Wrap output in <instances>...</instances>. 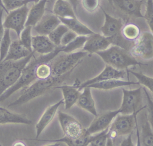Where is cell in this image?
I'll list each match as a JSON object with an SVG mask.
<instances>
[{
    "label": "cell",
    "instance_id": "cell-1",
    "mask_svg": "<svg viewBox=\"0 0 153 146\" xmlns=\"http://www.w3.org/2000/svg\"><path fill=\"white\" fill-rule=\"evenodd\" d=\"M60 52V46H56L54 51L48 54L41 55L38 58H35L33 56V58L32 59V57L23 69L21 75L16 82L0 96V102H4L17 90L28 87L36 79L35 75V70L36 65L39 63L48 62L56 57Z\"/></svg>",
    "mask_w": 153,
    "mask_h": 146
},
{
    "label": "cell",
    "instance_id": "cell-38",
    "mask_svg": "<svg viewBox=\"0 0 153 146\" xmlns=\"http://www.w3.org/2000/svg\"><path fill=\"white\" fill-rule=\"evenodd\" d=\"M144 18L149 26L151 32H152L153 25V2L152 0H146V10L145 14L143 15Z\"/></svg>",
    "mask_w": 153,
    "mask_h": 146
},
{
    "label": "cell",
    "instance_id": "cell-16",
    "mask_svg": "<svg viewBox=\"0 0 153 146\" xmlns=\"http://www.w3.org/2000/svg\"><path fill=\"white\" fill-rule=\"evenodd\" d=\"M61 22L54 14H44L41 20L34 26V31L39 35H48Z\"/></svg>",
    "mask_w": 153,
    "mask_h": 146
},
{
    "label": "cell",
    "instance_id": "cell-37",
    "mask_svg": "<svg viewBox=\"0 0 153 146\" xmlns=\"http://www.w3.org/2000/svg\"><path fill=\"white\" fill-rule=\"evenodd\" d=\"M137 80L139 84H142L146 87L149 91L152 93L153 91V79L151 77L146 76L141 73L135 72L133 71H129Z\"/></svg>",
    "mask_w": 153,
    "mask_h": 146
},
{
    "label": "cell",
    "instance_id": "cell-10",
    "mask_svg": "<svg viewBox=\"0 0 153 146\" xmlns=\"http://www.w3.org/2000/svg\"><path fill=\"white\" fill-rule=\"evenodd\" d=\"M140 111L130 114H118L113 120L109 129L114 130L117 136H123L132 132L136 124V115Z\"/></svg>",
    "mask_w": 153,
    "mask_h": 146
},
{
    "label": "cell",
    "instance_id": "cell-14",
    "mask_svg": "<svg viewBox=\"0 0 153 146\" xmlns=\"http://www.w3.org/2000/svg\"><path fill=\"white\" fill-rule=\"evenodd\" d=\"M125 75L126 71H124V70H118L109 65L106 64L105 68L100 74L94 78L88 79L79 84L76 88L79 91H81L85 87L95 82L111 79H123L124 78Z\"/></svg>",
    "mask_w": 153,
    "mask_h": 146
},
{
    "label": "cell",
    "instance_id": "cell-4",
    "mask_svg": "<svg viewBox=\"0 0 153 146\" xmlns=\"http://www.w3.org/2000/svg\"><path fill=\"white\" fill-rule=\"evenodd\" d=\"M95 53L98 55L106 64L118 70H125L132 65H143L126 49L117 45L109 46L107 49Z\"/></svg>",
    "mask_w": 153,
    "mask_h": 146
},
{
    "label": "cell",
    "instance_id": "cell-12",
    "mask_svg": "<svg viewBox=\"0 0 153 146\" xmlns=\"http://www.w3.org/2000/svg\"><path fill=\"white\" fill-rule=\"evenodd\" d=\"M118 114H120V109L108 111L99 115H97L86 129L87 132L90 135H93L105 130L110 126L114 118Z\"/></svg>",
    "mask_w": 153,
    "mask_h": 146
},
{
    "label": "cell",
    "instance_id": "cell-43",
    "mask_svg": "<svg viewBox=\"0 0 153 146\" xmlns=\"http://www.w3.org/2000/svg\"><path fill=\"white\" fill-rule=\"evenodd\" d=\"M131 135H132V132L128 134V137L126 139H124L122 142L121 143L120 145L121 146H133L134 144H133L132 139H131Z\"/></svg>",
    "mask_w": 153,
    "mask_h": 146
},
{
    "label": "cell",
    "instance_id": "cell-27",
    "mask_svg": "<svg viewBox=\"0 0 153 146\" xmlns=\"http://www.w3.org/2000/svg\"><path fill=\"white\" fill-rule=\"evenodd\" d=\"M90 135H90L86 130L84 134L78 138L73 139V138H71L65 136L62 138L58 139L45 140V141L47 142H64L67 145H69V146H87V145H88Z\"/></svg>",
    "mask_w": 153,
    "mask_h": 146
},
{
    "label": "cell",
    "instance_id": "cell-22",
    "mask_svg": "<svg viewBox=\"0 0 153 146\" xmlns=\"http://www.w3.org/2000/svg\"><path fill=\"white\" fill-rule=\"evenodd\" d=\"M61 23L66 25L69 29L74 31L79 35H88L94 32L87 26L81 23L75 17H59Z\"/></svg>",
    "mask_w": 153,
    "mask_h": 146
},
{
    "label": "cell",
    "instance_id": "cell-6",
    "mask_svg": "<svg viewBox=\"0 0 153 146\" xmlns=\"http://www.w3.org/2000/svg\"><path fill=\"white\" fill-rule=\"evenodd\" d=\"M123 90V100L120 108V114H130L137 111H140L146 106L142 107V98L141 87L134 90Z\"/></svg>",
    "mask_w": 153,
    "mask_h": 146
},
{
    "label": "cell",
    "instance_id": "cell-49",
    "mask_svg": "<svg viewBox=\"0 0 153 146\" xmlns=\"http://www.w3.org/2000/svg\"><path fill=\"white\" fill-rule=\"evenodd\" d=\"M0 1H1V0H0Z\"/></svg>",
    "mask_w": 153,
    "mask_h": 146
},
{
    "label": "cell",
    "instance_id": "cell-42",
    "mask_svg": "<svg viewBox=\"0 0 153 146\" xmlns=\"http://www.w3.org/2000/svg\"><path fill=\"white\" fill-rule=\"evenodd\" d=\"M144 90V91L146 95V97H147V100H148V110L149 111V115H150V120H152V100L150 98V97L149 96V94H148V92L147 91L145 90V88H143Z\"/></svg>",
    "mask_w": 153,
    "mask_h": 146
},
{
    "label": "cell",
    "instance_id": "cell-46",
    "mask_svg": "<svg viewBox=\"0 0 153 146\" xmlns=\"http://www.w3.org/2000/svg\"><path fill=\"white\" fill-rule=\"evenodd\" d=\"M0 5H1V7L4 8V10H5V8H4V7L3 4H2V1H0Z\"/></svg>",
    "mask_w": 153,
    "mask_h": 146
},
{
    "label": "cell",
    "instance_id": "cell-17",
    "mask_svg": "<svg viewBox=\"0 0 153 146\" xmlns=\"http://www.w3.org/2000/svg\"><path fill=\"white\" fill-rule=\"evenodd\" d=\"M63 100L62 99L56 103L54 105H52L48 106L44 112L42 116L41 117L35 126L36 129V138H38L40 134L42 132L44 129L49 124V123L53 120L54 118L59 107L63 104Z\"/></svg>",
    "mask_w": 153,
    "mask_h": 146
},
{
    "label": "cell",
    "instance_id": "cell-32",
    "mask_svg": "<svg viewBox=\"0 0 153 146\" xmlns=\"http://www.w3.org/2000/svg\"><path fill=\"white\" fill-rule=\"evenodd\" d=\"M35 75L36 79H45L52 75L51 65L48 62L38 64L35 70Z\"/></svg>",
    "mask_w": 153,
    "mask_h": 146
},
{
    "label": "cell",
    "instance_id": "cell-44",
    "mask_svg": "<svg viewBox=\"0 0 153 146\" xmlns=\"http://www.w3.org/2000/svg\"><path fill=\"white\" fill-rule=\"evenodd\" d=\"M66 1H69L71 4L74 11H76L77 5H78V3H79L78 0H66Z\"/></svg>",
    "mask_w": 153,
    "mask_h": 146
},
{
    "label": "cell",
    "instance_id": "cell-8",
    "mask_svg": "<svg viewBox=\"0 0 153 146\" xmlns=\"http://www.w3.org/2000/svg\"><path fill=\"white\" fill-rule=\"evenodd\" d=\"M29 10V9L26 4L20 8L10 11L3 23L4 28L13 29L19 37L22 31L25 27Z\"/></svg>",
    "mask_w": 153,
    "mask_h": 146
},
{
    "label": "cell",
    "instance_id": "cell-7",
    "mask_svg": "<svg viewBox=\"0 0 153 146\" xmlns=\"http://www.w3.org/2000/svg\"><path fill=\"white\" fill-rule=\"evenodd\" d=\"M130 53L134 57H140L143 59H151L153 57V35L152 32H144L140 34L134 41Z\"/></svg>",
    "mask_w": 153,
    "mask_h": 146
},
{
    "label": "cell",
    "instance_id": "cell-5",
    "mask_svg": "<svg viewBox=\"0 0 153 146\" xmlns=\"http://www.w3.org/2000/svg\"><path fill=\"white\" fill-rule=\"evenodd\" d=\"M87 53L86 51L80 50L60 56L51 65L52 75L60 76L74 69Z\"/></svg>",
    "mask_w": 153,
    "mask_h": 146
},
{
    "label": "cell",
    "instance_id": "cell-2",
    "mask_svg": "<svg viewBox=\"0 0 153 146\" xmlns=\"http://www.w3.org/2000/svg\"><path fill=\"white\" fill-rule=\"evenodd\" d=\"M73 70L74 69H72L68 72L60 76L51 75L45 79H38L37 81L33 83L31 85L27 87L20 96L9 104L8 108L22 105L33 99L44 94L51 88H55L59 84L62 83L65 80L68 79L72 73Z\"/></svg>",
    "mask_w": 153,
    "mask_h": 146
},
{
    "label": "cell",
    "instance_id": "cell-3",
    "mask_svg": "<svg viewBox=\"0 0 153 146\" xmlns=\"http://www.w3.org/2000/svg\"><path fill=\"white\" fill-rule=\"evenodd\" d=\"M33 56V51L27 56L17 61H0V96L16 82L23 69Z\"/></svg>",
    "mask_w": 153,
    "mask_h": 146
},
{
    "label": "cell",
    "instance_id": "cell-25",
    "mask_svg": "<svg viewBox=\"0 0 153 146\" xmlns=\"http://www.w3.org/2000/svg\"><path fill=\"white\" fill-rule=\"evenodd\" d=\"M131 84L139 85L137 82H133L130 81H123L120 79H111L106 81H102L97 82H95L91 84H90L86 87L90 88L100 89V90H111L118 87H121L124 86H128Z\"/></svg>",
    "mask_w": 153,
    "mask_h": 146
},
{
    "label": "cell",
    "instance_id": "cell-31",
    "mask_svg": "<svg viewBox=\"0 0 153 146\" xmlns=\"http://www.w3.org/2000/svg\"><path fill=\"white\" fill-rule=\"evenodd\" d=\"M69 30L64 24H59L48 35V37L56 46L60 45V40L63 34Z\"/></svg>",
    "mask_w": 153,
    "mask_h": 146
},
{
    "label": "cell",
    "instance_id": "cell-26",
    "mask_svg": "<svg viewBox=\"0 0 153 146\" xmlns=\"http://www.w3.org/2000/svg\"><path fill=\"white\" fill-rule=\"evenodd\" d=\"M53 12L58 17H76L72 5L66 0H57L54 5Z\"/></svg>",
    "mask_w": 153,
    "mask_h": 146
},
{
    "label": "cell",
    "instance_id": "cell-18",
    "mask_svg": "<svg viewBox=\"0 0 153 146\" xmlns=\"http://www.w3.org/2000/svg\"><path fill=\"white\" fill-rule=\"evenodd\" d=\"M56 46L47 35H38L32 37V49L34 52L46 55L54 50Z\"/></svg>",
    "mask_w": 153,
    "mask_h": 146
},
{
    "label": "cell",
    "instance_id": "cell-13",
    "mask_svg": "<svg viewBox=\"0 0 153 146\" xmlns=\"http://www.w3.org/2000/svg\"><path fill=\"white\" fill-rule=\"evenodd\" d=\"M142 2V0H112V6L117 10L136 18L143 17L141 12Z\"/></svg>",
    "mask_w": 153,
    "mask_h": 146
},
{
    "label": "cell",
    "instance_id": "cell-36",
    "mask_svg": "<svg viewBox=\"0 0 153 146\" xmlns=\"http://www.w3.org/2000/svg\"><path fill=\"white\" fill-rule=\"evenodd\" d=\"M1 1L7 13L8 11L20 8L29 2H34V0H1Z\"/></svg>",
    "mask_w": 153,
    "mask_h": 146
},
{
    "label": "cell",
    "instance_id": "cell-33",
    "mask_svg": "<svg viewBox=\"0 0 153 146\" xmlns=\"http://www.w3.org/2000/svg\"><path fill=\"white\" fill-rule=\"evenodd\" d=\"M109 127L105 129V130L98 132V133L95 135H91L90 136L88 145H91V146L106 145Z\"/></svg>",
    "mask_w": 153,
    "mask_h": 146
},
{
    "label": "cell",
    "instance_id": "cell-15",
    "mask_svg": "<svg viewBox=\"0 0 153 146\" xmlns=\"http://www.w3.org/2000/svg\"><path fill=\"white\" fill-rule=\"evenodd\" d=\"M102 9L105 15V22L100 29L102 35L106 37H112L121 34L124 26L122 20L111 16Z\"/></svg>",
    "mask_w": 153,
    "mask_h": 146
},
{
    "label": "cell",
    "instance_id": "cell-23",
    "mask_svg": "<svg viewBox=\"0 0 153 146\" xmlns=\"http://www.w3.org/2000/svg\"><path fill=\"white\" fill-rule=\"evenodd\" d=\"M7 123L30 124L32 121L23 114L14 113L5 108L0 107V124Z\"/></svg>",
    "mask_w": 153,
    "mask_h": 146
},
{
    "label": "cell",
    "instance_id": "cell-11",
    "mask_svg": "<svg viewBox=\"0 0 153 146\" xmlns=\"http://www.w3.org/2000/svg\"><path fill=\"white\" fill-rule=\"evenodd\" d=\"M113 44L112 37H106L97 33L87 35V40L83 46V50L93 53L107 49Z\"/></svg>",
    "mask_w": 153,
    "mask_h": 146
},
{
    "label": "cell",
    "instance_id": "cell-19",
    "mask_svg": "<svg viewBox=\"0 0 153 146\" xmlns=\"http://www.w3.org/2000/svg\"><path fill=\"white\" fill-rule=\"evenodd\" d=\"M32 52L27 49L19 39L16 40L11 41L8 51L3 61H17L27 56Z\"/></svg>",
    "mask_w": 153,
    "mask_h": 146
},
{
    "label": "cell",
    "instance_id": "cell-9",
    "mask_svg": "<svg viewBox=\"0 0 153 146\" xmlns=\"http://www.w3.org/2000/svg\"><path fill=\"white\" fill-rule=\"evenodd\" d=\"M57 115L61 128L66 136L73 139L78 138L86 132V129L72 116L60 111H58Z\"/></svg>",
    "mask_w": 153,
    "mask_h": 146
},
{
    "label": "cell",
    "instance_id": "cell-39",
    "mask_svg": "<svg viewBox=\"0 0 153 146\" xmlns=\"http://www.w3.org/2000/svg\"><path fill=\"white\" fill-rule=\"evenodd\" d=\"M82 7L88 12L95 11L100 6V0H81Z\"/></svg>",
    "mask_w": 153,
    "mask_h": 146
},
{
    "label": "cell",
    "instance_id": "cell-40",
    "mask_svg": "<svg viewBox=\"0 0 153 146\" xmlns=\"http://www.w3.org/2000/svg\"><path fill=\"white\" fill-rule=\"evenodd\" d=\"M78 35L75 32L69 29L62 36L60 40V46L66 45L67 44L70 43L71 41H72L74 38H75Z\"/></svg>",
    "mask_w": 153,
    "mask_h": 146
},
{
    "label": "cell",
    "instance_id": "cell-34",
    "mask_svg": "<svg viewBox=\"0 0 153 146\" xmlns=\"http://www.w3.org/2000/svg\"><path fill=\"white\" fill-rule=\"evenodd\" d=\"M11 43V40L10 38V29L5 28L3 37L0 42V61H3L5 58Z\"/></svg>",
    "mask_w": 153,
    "mask_h": 146
},
{
    "label": "cell",
    "instance_id": "cell-41",
    "mask_svg": "<svg viewBox=\"0 0 153 146\" xmlns=\"http://www.w3.org/2000/svg\"><path fill=\"white\" fill-rule=\"evenodd\" d=\"M3 10H4V8L1 7V5H0V42L3 37V35L4 34V30H5V28L3 26V23H2Z\"/></svg>",
    "mask_w": 153,
    "mask_h": 146
},
{
    "label": "cell",
    "instance_id": "cell-21",
    "mask_svg": "<svg viewBox=\"0 0 153 146\" xmlns=\"http://www.w3.org/2000/svg\"><path fill=\"white\" fill-rule=\"evenodd\" d=\"M48 0H39L29 10L26 26H34L42 17L45 12V7Z\"/></svg>",
    "mask_w": 153,
    "mask_h": 146
},
{
    "label": "cell",
    "instance_id": "cell-29",
    "mask_svg": "<svg viewBox=\"0 0 153 146\" xmlns=\"http://www.w3.org/2000/svg\"><path fill=\"white\" fill-rule=\"evenodd\" d=\"M121 32L124 38L128 41H135L140 34L139 28L133 23H128L123 26Z\"/></svg>",
    "mask_w": 153,
    "mask_h": 146
},
{
    "label": "cell",
    "instance_id": "cell-28",
    "mask_svg": "<svg viewBox=\"0 0 153 146\" xmlns=\"http://www.w3.org/2000/svg\"><path fill=\"white\" fill-rule=\"evenodd\" d=\"M87 38V35H79L66 45H60L61 52H65L66 53L75 52V50L83 47Z\"/></svg>",
    "mask_w": 153,
    "mask_h": 146
},
{
    "label": "cell",
    "instance_id": "cell-30",
    "mask_svg": "<svg viewBox=\"0 0 153 146\" xmlns=\"http://www.w3.org/2000/svg\"><path fill=\"white\" fill-rule=\"evenodd\" d=\"M142 144L144 146L153 145V133L151 126V123L146 118L145 123L142 126L140 134Z\"/></svg>",
    "mask_w": 153,
    "mask_h": 146
},
{
    "label": "cell",
    "instance_id": "cell-35",
    "mask_svg": "<svg viewBox=\"0 0 153 146\" xmlns=\"http://www.w3.org/2000/svg\"><path fill=\"white\" fill-rule=\"evenodd\" d=\"M32 26H26L22 31L19 38L22 43L30 51L32 52Z\"/></svg>",
    "mask_w": 153,
    "mask_h": 146
},
{
    "label": "cell",
    "instance_id": "cell-47",
    "mask_svg": "<svg viewBox=\"0 0 153 146\" xmlns=\"http://www.w3.org/2000/svg\"><path fill=\"white\" fill-rule=\"evenodd\" d=\"M108 1V2L111 5H112V0H107Z\"/></svg>",
    "mask_w": 153,
    "mask_h": 146
},
{
    "label": "cell",
    "instance_id": "cell-48",
    "mask_svg": "<svg viewBox=\"0 0 153 146\" xmlns=\"http://www.w3.org/2000/svg\"><path fill=\"white\" fill-rule=\"evenodd\" d=\"M39 1V0H34V2H35V3H36V2H38Z\"/></svg>",
    "mask_w": 153,
    "mask_h": 146
},
{
    "label": "cell",
    "instance_id": "cell-45",
    "mask_svg": "<svg viewBox=\"0 0 153 146\" xmlns=\"http://www.w3.org/2000/svg\"><path fill=\"white\" fill-rule=\"evenodd\" d=\"M14 145H25V143L22 142H16L15 143V144H14Z\"/></svg>",
    "mask_w": 153,
    "mask_h": 146
},
{
    "label": "cell",
    "instance_id": "cell-20",
    "mask_svg": "<svg viewBox=\"0 0 153 146\" xmlns=\"http://www.w3.org/2000/svg\"><path fill=\"white\" fill-rule=\"evenodd\" d=\"M82 90L83 91L80 93L76 103L79 107L88 111L94 116H97V113L95 107V103L91 95V88L85 87Z\"/></svg>",
    "mask_w": 153,
    "mask_h": 146
},
{
    "label": "cell",
    "instance_id": "cell-24",
    "mask_svg": "<svg viewBox=\"0 0 153 146\" xmlns=\"http://www.w3.org/2000/svg\"><path fill=\"white\" fill-rule=\"evenodd\" d=\"M55 88L61 89L63 96V102L65 104V109H69L76 103L78 97L81 93L78 89L72 85H63V86H56Z\"/></svg>",
    "mask_w": 153,
    "mask_h": 146
}]
</instances>
